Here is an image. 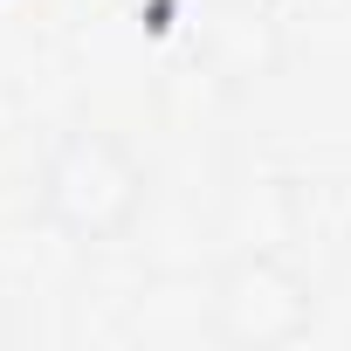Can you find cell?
I'll return each mask as SVG.
<instances>
[{"label":"cell","instance_id":"6da1fadb","mask_svg":"<svg viewBox=\"0 0 351 351\" xmlns=\"http://www.w3.org/2000/svg\"><path fill=\"white\" fill-rule=\"evenodd\" d=\"M138 165H131V152L117 145V138H104V131H83V138H69L62 152H56V165H49V207L76 228V234H90V241H104V234H117L131 214H138Z\"/></svg>","mask_w":351,"mask_h":351}]
</instances>
